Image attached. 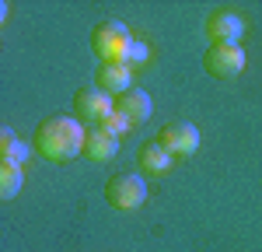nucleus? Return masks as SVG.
<instances>
[{"label": "nucleus", "instance_id": "0eeeda50", "mask_svg": "<svg viewBox=\"0 0 262 252\" xmlns=\"http://www.w3.org/2000/svg\"><path fill=\"white\" fill-rule=\"evenodd\" d=\"M206 35L213 42H227V46H238V39H242L245 32V21L234 14V11H213L210 18H206Z\"/></svg>", "mask_w": 262, "mask_h": 252}, {"label": "nucleus", "instance_id": "423d86ee", "mask_svg": "<svg viewBox=\"0 0 262 252\" xmlns=\"http://www.w3.org/2000/svg\"><path fill=\"white\" fill-rule=\"evenodd\" d=\"M158 144L164 151H171V154H192L200 147V130L192 123H168L161 130V137H158Z\"/></svg>", "mask_w": 262, "mask_h": 252}, {"label": "nucleus", "instance_id": "9d476101", "mask_svg": "<svg viewBox=\"0 0 262 252\" xmlns=\"http://www.w3.org/2000/svg\"><path fill=\"white\" fill-rule=\"evenodd\" d=\"M84 151H88V158H95V161H108V158L119 154V137L108 133L105 126H91V130H88V140H84Z\"/></svg>", "mask_w": 262, "mask_h": 252}, {"label": "nucleus", "instance_id": "9b49d317", "mask_svg": "<svg viewBox=\"0 0 262 252\" xmlns=\"http://www.w3.org/2000/svg\"><path fill=\"white\" fill-rule=\"evenodd\" d=\"M171 151H164L158 140L154 144H143L140 151H137V165H140V172L143 175H164L168 168H171Z\"/></svg>", "mask_w": 262, "mask_h": 252}, {"label": "nucleus", "instance_id": "f03ea898", "mask_svg": "<svg viewBox=\"0 0 262 252\" xmlns=\"http://www.w3.org/2000/svg\"><path fill=\"white\" fill-rule=\"evenodd\" d=\"M133 42L137 39L129 35V28L122 21H101L98 28L91 32V53L101 63H126Z\"/></svg>", "mask_w": 262, "mask_h": 252}, {"label": "nucleus", "instance_id": "2eb2a0df", "mask_svg": "<svg viewBox=\"0 0 262 252\" xmlns=\"http://www.w3.org/2000/svg\"><path fill=\"white\" fill-rule=\"evenodd\" d=\"M143 60H147V46H143V42H133V46H129V56H126V63L133 67V63H143Z\"/></svg>", "mask_w": 262, "mask_h": 252}, {"label": "nucleus", "instance_id": "39448f33", "mask_svg": "<svg viewBox=\"0 0 262 252\" xmlns=\"http://www.w3.org/2000/svg\"><path fill=\"white\" fill-rule=\"evenodd\" d=\"M112 109H116V98L98 88H81L74 95V112H77L74 119H81V123H105L112 116Z\"/></svg>", "mask_w": 262, "mask_h": 252}, {"label": "nucleus", "instance_id": "1a4fd4ad", "mask_svg": "<svg viewBox=\"0 0 262 252\" xmlns=\"http://www.w3.org/2000/svg\"><path fill=\"white\" fill-rule=\"evenodd\" d=\"M129 81H133V67L129 63H101L98 70V91L119 98L122 91H129Z\"/></svg>", "mask_w": 262, "mask_h": 252}, {"label": "nucleus", "instance_id": "f257e3e1", "mask_svg": "<svg viewBox=\"0 0 262 252\" xmlns=\"http://www.w3.org/2000/svg\"><path fill=\"white\" fill-rule=\"evenodd\" d=\"M84 140H88V133H84L81 119L53 116L35 130L32 147H35V154L49 158V161H70V158H77L84 151Z\"/></svg>", "mask_w": 262, "mask_h": 252}, {"label": "nucleus", "instance_id": "ddd939ff", "mask_svg": "<svg viewBox=\"0 0 262 252\" xmlns=\"http://www.w3.org/2000/svg\"><path fill=\"white\" fill-rule=\"evenodd\" d=\"M18 189H21V165L0 161V196L11 200V196H18Z\"/></svg>", "mask_w": 262, "mask_h": 252}, {"label": "nucleus", "instance_id": "f8f14e48", "mask_svg": "<svg viewBox=\"0 0 262 252\" xmlns=\"http://www.w3.org/2000/svg\"><path fill=\"white\" fill-rule=\"evenodd\" d=\"M0 161H11V165H25L28 161V147L21 144L11 130L0 133Z\"/></svg>", "mask_w": 262, "mask_h": 252}, {"label": "nucleus", "instance_id": "20e7f679", "mask_svg": "<svg viewBox=\"0 0 262 252\" xmlns=\"http://www.w3.org/2000/svg\"><path fill=\"white\" fill-rule=\"evenodd\" d=\"M105 200H108L116 210L140 207L143 200H147V182H143V175H116V179H108Z\"/></svg>", "mask_w": 262, "mask_h": 252}, {"label": "nucleus", "instance_id": "7ed1b4c3", "mask_svg": "<svg viewBox=\"0 0 262 252\" xmlns=\"http://www.w3.org/2000/svg\"><path fill=\"white\" fill-rule=\"evenodd\" d=\"M203 67L210 77H238L245 70V53L242 46H227V42H213L203 53Z\"/></svg>", "mask_w": 262, "mask_h": 252}, {"label": "nucleus", "instance_id": "4468645a", "mask_svg": "<svg viewBox=\"0 0 262 252\" xmlns=\"http://www.w3.org/2000/svg\"><path fill=\"white\" fill-rule=\"evenodd\" d=\"M105 130H108V133H116V137H122V133H126V130H129V119H126V116H119V112H116V109H112V116H108V119H105Z\"/></svg>", "mask_w": 262, "mask_h": 252}, {"label": "nucleus", "instance_id": "6e6552de", "mask_svg": "<svg viewBox=\"0 0 262 252\" xmlns=\"http://www.w3.org/2000/svg\"><path fill=\"white\" fill-rule=\"evenodd\" d=\"M116 112L126 116L129 123H143V119H150L154 105H150V95L143 88H129V91H122L119 98H116Z\"/></svg>", "mask_w": 262, "mask_h": 252}]
</instances>
